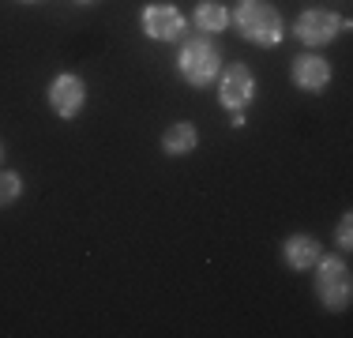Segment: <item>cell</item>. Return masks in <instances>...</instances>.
<instances>
[{
  "instance_id": "cell-1",
  "label": "cell",
  "mask_w": 353,
  "mask_h": 338,
  "mask_svg": "<svg viewBox=\"0 0 353 338\" xmlns=\"http://www.w3.org/2000/svg\"><path fill=\"white\" fill-rule=\"evenodd\" d=\"M233 23H237L241 38L252 41V46H259V49L282 41V15L274 12L267 0H241L237 12H233Z\"/></svg>"
},
{
  "instance_id": "cell-2",
  "label": "cell",
  "mask_w": 353,
  "mask_h": 338,
  "mask_svg": "<svg viewBox=\"0 0 353 338\" xmlns=\"http://www.w3.org/2000/svg\"><path fill=\"white\" fill-rule=\"evenodd\" d=\"M176 72L188 87H207L222 72V53L211 38H188L176 53Z\"/></svg>"
},
{
  "instance_id": "cell-3",
  "label": "cell",
  "mask_w": 353,
  "mask_h": 338,
  "mask_svg": "<svg viewBox=\"0 0 353 338\" xmlns=\"http://www.w3.org/2000/svg\"><path fill=\"white\" fill-rule=\"evenodd\" d=\"M316 293L323 301L327 312H346L353 297V282H350V267L334 256H319L316 259Z\"/></svg>"
},
{
  "instance_id": "cell-4",
  "label": "cell",
  "mask_w": 353,
  "mask_h": 338,
  "mask_svg": "<svg viewBox=\"0 0 353 338\" xmlns=\"http://www.w3.org/2000/svg\"><path fill=\"white\" fill-rule=\"evenodd\" d=\"M252 98H256V75L245 64H230L222 72V79H218V101L230 113H245Z\"/></svg>"
},
{
  "instance_id": "cell-5",
  "label": "cell",
  "mask_w": 353,
  "mask_h": 338,
  "mask_svg": "<svg viewBox=\"0 0 353 338\" xmlns=\"http://www.w3.org/2000/svg\"><path fill=\"white\" fill-rule=\"evenodd\" d=\"M83 101H87V83H83L79 75L61 72L53 83H49V109H53L57 117H64V121L79 117Z\"/></svg>"
},
{
  "instance_id": "cell-6",
  "label": "cell",
  "mask_w": 353,
  "mask_h": 338,
  "mask_svg": "<svg viewBox=\"0 0 353 338\" xmlns=\"http://www.w3.org/2000/svg\"><path fill=\"white\" fill-rule=\"evenodd\" d=\"M139 23H143V34L154 38V41H176L184 34V15H181V8H173V4L143 8Z\"/></svg>"
},
{
  "instance_id": "cell-7",
  "label": "cell",
  "mask_w": 353,
  "mask_h": 338,
  "mask_svg": "<svg viewBox=\"0 0 353 338\" xmlns=\"http://www.w3.org/2000/svg\"><path fill=\"white\" fill-rule=\"evenodd\" d=\"M339 27H342V19H339L334 12H323V8H308V12L297 15V27H293V34H297L305 46L319 49V46H327V41L339 34Z\"/></svg>"
},
{
  "instance_id": "cell-8",
  "label": "cell",
  "mask_w": 353,
  "mask_h": 338,
  "mask_svg": "<svg viewBox=\"0 0 353 338\" xmlns=\"http://www.w3.org/2000/svg\"><path fill=\"white\" fill-rule=\"evenodd\" d=\"M290 75H293V83H297L301 90H323L327 83H331V64H327L323 57H316V53H305V57L293 61Z\"/></svg>"
},
{
  "instance_id": "cell-9",
  "label": "cell",
  "mask_w": 353,
  "mask_h": 338,
  "mask_svg": "<svg viewBox=\"0 0 353 338\" xmlns=\"http://www.w3.org/2000/svg\"><path fill=\"white\" fill-rule=\"evenodd\" d=\"M319 256H323V252H319V241H316V237H308V233H293L290 241L282 244V259H285L293 270L316 267Z\"/></svg>"
},
{
  "instance_id": "cell-10",
  "label": "cell",
  "mask_w": 353,
  "mask_h": 338,
  "mask_svg": "<svg viewBox=\"0 0 353 338\" xmlns=\"http://www.w3.org/2000/svg\"><path fill=\"white\" fill-rule=\"evenodd\" d=\"M196 143H199V132H196V124H188V121L165 128V135H162V150H165L170 158L192 155V150H196Z\"/></svg>"
},
{
  "instance_id": "cell-11",
  "label": "cell",
  "mask_w": 353,
  "mask_h": 338,
  "mask_svg": "<svg viewBox=\"0 0 353 338\" xmlns=\"http://www.w3.org/2000/svg\"><path fill=\"white\" fill-rule=\"evenodd\" d=\"M196 30H203V34H222L225 30V23H230V12H225L222 4H214V0H203V4L196 8Z\"/></svg>"
},
{
  "instance_id": "cell-12",
  "label": "cell",
  "mask_w": 353,
  "mask_h": 338,
  "mask_svg": "<svg viewBox=\"0 0 353 338\" xmlns=\"http://www.w3.org/2000/svg\"><path fill=\"white\" fill-rule=\"evenodd\" d=\"M23 192V181L19 173H0V207H8V203H15Z\"/></svg>"
},
{
  "instance_id": "cell-13",
  "label": "cell",
  "mask_w": 353,
  "mask_h": 338,
  "mask_svg": "<svg viewBox=\"0 0 353 338\" xmlns=\"http://www.w3.org/2000/svg\"><path fill=\"white\" fill-rule=\"evenodd\" d=\"M350 226H353V218H350V215H342V218H339V248H342V252H350V248H353V241H350Z\"/></svg>"
},
{
  "instance_id": "cell-14",
  "label": "cell",
  "mask_w": 353,
  "mask_h": 338,
  "mask_svg": "<svg viewBox=\"0 0 353 338\" xmlns=\"http://www.w3.org/2000/svg\"><path fill=\"white\" fill-rule=\"evenodd\" d=\"M75 4H94V0H75Z\"/></svg>"
},
{
  "instance_id": "cell-15",
  "label": "cell",
  "mask_w": 353,
  "mask_h": 338,
  "mask_svg": "<svg viewBox=\"0 0 353 338\" xmlns=\"http://www.w3.org/2000/svg\"><path fill=\"white\" fill-rule=\"evenodd\" d=\"M19 4H38V0H19Z\"/></svg>"
},
{
  "instance_id": "cell-16",
  "label": "cell",
  "mask_w": 353,
  "mask_h": 338,
  "mask_svg": "<svg viewBox=\"0 0 353 338\" xmlns=\"http://www.w3.org/2000/svg\"><path fill=\"white\" fill-rule=\"evenodd\" d=\"M0 155H4V150H0Z\"/></svg>"
}]
</instances>
